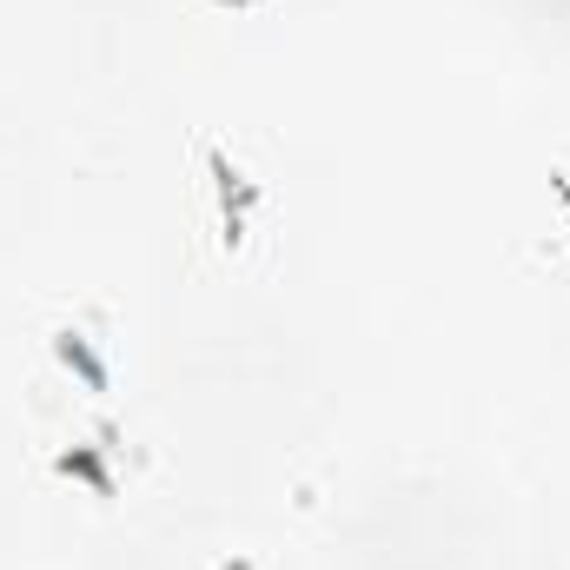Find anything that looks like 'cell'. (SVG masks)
<instances>
[{"label": "cell", "instance_id": "277c9868", "mask_svg": "<svg viewBox=\"0 0 570 570\" xmlns=\"http://www.w3.org/2000/svg\"><path fill=\"white\" fill-rule=\"evenodd\" d=\"M551 193L564 199V219H570V179H564V173H551Z\"/></svg>", "mask_w": 570, "mask_h": 570}, {"label": "cell", "instance_id": "7a4b0ae2", "mask_svg": "<svg viewBox=\"0 0 570 570\" xmlns=\"http://www.w3.org/2000/svg\"><path fill=\"white\" fill-rule=\"evenodd\" d=\"M53 358H60V365H67V372H73V379H80L87 392H107V385H114L107 358L94 352V338H87L80 325H60V332H53Z\"/></svg>", "mask_w": 570, "mask_h": 570}, {"label": "cell", "instance_id": "3957f363", "mask_svg": "<svg viewBox=\"0 0 570 570\" xmlns=\"http://www.w3.org/2000/svg\"><path fill=\"white\" fill-rule=\"evenodd\" d=\"M53 471H60V478H80L94 498H114V491H120L114 471H107V458H100V444H67V451H53Z\"/></svg>", "mask_w": 570, "mask_h": 570}, {"label": "cell", "instance_id": "6da1fadb", "mask_svg": "<svg viewBox=\"0 0 570 570\" xmlns=\"http://www.w3.org/2000/svg\"><path fill=\"white\" fill-rule=\"evenodd\" d=\"M199 159H206V179H213V193H219V239L239 246V239H246V219H253V206H259V179H246L219 140L199 146Z\"/></svg>", "mask_w": 570, "mask_h": 570}]
</instances>
